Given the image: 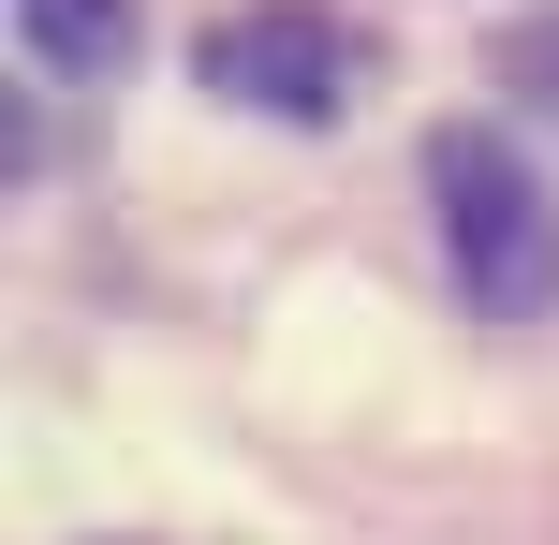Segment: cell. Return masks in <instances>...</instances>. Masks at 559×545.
<instances>
[{"mask_svg":"<svg viewBox=\"0 0 559 545\" xmlns=\"http://www.w3.org/2000/svg\"><path fill=\"white\" fill-rule=\"evenodd\" d=\"M427 206H442V265L486 324L559 310V206L501 133H427Z\"/></svg>","mask_w":559,"mask_h":545,"instance_id":"cell-1","label":"cell"},{"mask_svg":"<svg viewBox=\"0 0 559 545\" xmlns=\"http://www.w3.org/2000/svg\"><path fill=\"white\" fill-rule=\"evenodd\" d=\"M192 59H206V88L251 104V118H338L368 88V45L324 15V0H251V15H222Z\"/></svg>","mask_w":559,"mask_h":545,"instance_id":"cell-2","label":"cell"},{"mask_svg":"<svg viewBox=\"0 0 559 545\" xmlns=\"http://www.w3.org/2000/svg\"><path fill=\"white\" fill-rule=\"evenodd\" d=\"M15 45H29V74L88 88V74L133 59V0H15Z\"/></svg>","mask_w":559,"mask_h":545,"instance_id":"cell-3","label":"cell"},{"mask_svg":"<svg viewBox=\"0 0 559 545\" xmlns=\"http://www.w3.org/2000/svg\"><path fill=\"white\" fill-rule=\"evenodd\" d=\"M501 88H515L531 118H559V0H545V15H531V29L501 45Z\"/></svg>","mask_w":559,"mask_h":545,"instance_id":"cell-4","label":"cell"}]
</instances>
